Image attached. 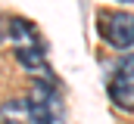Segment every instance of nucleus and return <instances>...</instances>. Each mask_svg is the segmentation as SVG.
<instances>
[{"label":"nucleus","mask_w":134,"mask_h":124,"mask_svg":"<svg viewBox=\"0 0 134 124\" xmlns=\"http://www.w3.org/2000/svg\"><path fill=\"white\" fill-rule=\"evenodd\" d=\"M103 37L115 50H131L134 47V13H112L103 22Z\"/></svg>","instance_id":"f03ea898"},{"label":"nucleus","mask_w":134,"mask_h":124,"mask_svg":"<svg viewBox=\"0 0 134 124\" xmlns=\"http://www.w3.org/2000/svg\"><path fill=\"white\" fill-rule=\"evenodd\" d=\"M6 31H9V37L16 40V47H28V44H37V28H34L28 19H19V16H13L9 22H6Z\"/></svg>","instance_id":"7ed1b4c3"},{"label":"nucleus","mask_w":134,"mask_h":124,"mask_svg":"<svg viewBox=\"0 0 134 124\" xmlns=\"http://www.w3.org/2000/svg\"><path fill=\"white\" fill-rule=\"evenodd\" d=\"M0 121L3 124H28V99H13L0 106Z\"/></svg>","instance_id":"39448f33"},{"label":"nucleus","mask_w":134,"mask_h":124,"mask_svg":"<svg viewBox=\"0 0 134 124\" xmlns=\"http://www.w3.org/2000/svg\"><path fill=\"white\" fill-rule=\"evenodd\" d=\"M16 59L25 71H37V75H47V62H44V50L37 44H28V47H16Z\"/></svg>","instance_id":"20e7f679"},{"label":"nucleus","mask_w":134,"mask_h":124,"mask_svg":"<svg viewBox=\"0 0 134 124\" xmlns=\"http://www.w3.org/2000/svg\"><path fill=\"white\" fill-rule=\"evenodd\" d=\"M109 96L119 109L134 112V53H128L115 62V71L109 81Z\"/></svg>","instance_id":"f257e3e1"}]
</instances>
